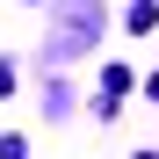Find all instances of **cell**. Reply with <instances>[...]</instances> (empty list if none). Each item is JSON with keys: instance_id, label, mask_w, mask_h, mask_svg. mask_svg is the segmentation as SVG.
Segmentation results:
<instances>
[{"instance_id": "cell-4", "label": "cell", "mask_w": 159, "mask_h": 159, "mask_svg": "<svg viewBox=\"0 0 159 159\" xmlns=\"http://www.w3.org/2000/svg\"><path fill=\"white\" fill-rule=\"evenodd\" d=\"M152 101H159V80H152Z\"/></svg>"}, {"instance_id": "cell-3", "label": "cell", "mask_w": 159, "mask_h": 159, "mask_svg": "<svg viewBox=\"0 0 159 159\" xmlns=\"http://www.w3.org/2000/svg\"><path fill=\"white\" fill-rule=\"evenodd\" d=\"M0 159H22V138H15V130L0 138Z\"/></svg>"}, {"instance_id": "cell-5", "label": "cell", "mask_w": 159, "mask_h": 159, "mask_svg": "<svg viewBox=\"0 0 159 159\" xmlns=\"http://www.w3.org/2000/svg\"><path fill=\"white\" fill-rule=\"evenodd\" d=\"M138 159H159V152H138Z\"/></svg>"}, {"instance_id": "cell-2", "label": "cell", "mask_w": 159, "mask_h": 159, "mask_svg": "<svg viewBox=\"0 0 159 159\" xmlns=\"http://www.w3.org/2000/svg\"><path fill=\"white\" fill-rule=\"evenodd\" d=\"M15 94V58H0V101Z\"/></svg>"}, {"instance_id": "cell-1", "label": "cell", "mask_w": 159, "mask_h": 159, "mask_svg": "<svg viewBox=\"0 0 159 159\" xmlns=\"http://www.w3.org/2000/svg\"><path fill=\"white\" fill-rule=\"evenodd\" d=\"M130 87H138V72H130V65H109V72H101V116H116V101H123Z\"/></svg>"}]
</instances>
